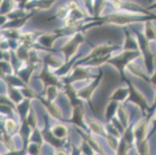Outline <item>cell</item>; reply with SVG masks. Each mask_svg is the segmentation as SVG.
<instances>
[{
    "label": "cell",
    "instance_id": "6da1fadb",
    "mask_svg": "<svg viewBox=\"0 0 156 155\" xmlns=\"http://www.w3.org/2000/svg\"><path fill=\"white\" fill-rule=\"evenodd\" d=\"M135 55V54L132 53V52H127V53H124L122 55H120L118 58H115L114 60L110 61L111 63L115 64L119 68H120V72H123V67L129 62V60L131 59Z\"/></svg>",
    "mask_w": 156,
    "mask_h": 155
},
{
    "label": "cell",
    "instance_id": "7a4b0ae2",
    "mask_svg": "<svg viewBox=\"0 0 156 155\" xmlns=\"http://www.w3.org/2000/svg\"><path fill=\"white\" fill-rule=\"evenodd\" d=\"M41 78L44 80V82H50V83H52V82H55V83H57V81L54 79V77H52L51 75H49V74L47 72V71H44L43 72L41 75Z\"/></svg>",
    "mask_w": 156,
    "mask_h": 155
},
{
    "label": "cell",
    "instance_id": "3957f363",
    "mask_svg": "<svg viewBox=\"0 0 156 155\" xmlns=\"http://www.w3.org/2000/svg\"><path fill=\"white\" fill-rule=\"evenodd\" d=\"M82 116H81V113L80 110H79V108H77L76 111V113H75V116H74V119L75 120L74 122H76V123H79V125L81 124V121H82Z\"/></svg>",
    "mask_w": 156,
    "mask_h": 155
},
{
    "label": "cell",
    "instance_id": "277c9868",
    "mask_svg": "<svg viewBox=\"0 0 156 155\" xmlns=\"http://www.w3.org/2000/svg\"><path fill=\"white\" fill-rule=\"evenodd\" d=\"M76 41H75V42H72V47H76ZM71 48H71V47H69V49H68V51H66V52H67V53H66V54H67V55H69V52H70ZM72 49H73V51H74V49H75V48H72Z\"/></svg>",
    "mask_w": 156,
    "mask_h": 155
}]
</instances>
